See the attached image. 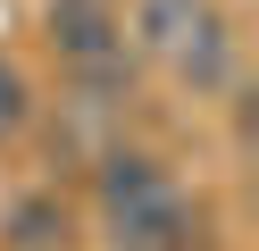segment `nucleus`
I'll use <instances>...</instances> for the list:
<instances>
[{
  "mask_svg": "<svg viewBox=\"0 0 259 251\" xmlns=\"http://www.w3.org/2000/svg\"><path fill=\"white\" fill-rule=\"evenodd\" d=\"M92 209H101L109 251H201L209 218L184 184L167 176V159L151 151H101L92 167Z\"/></svg>",
  "mask_w": 259,
  "mask_h": 251,
  "instance_id": "nucleus-1",
  "label": "nucleus"
},
{
  "mask_svg": "<svg viewBox=\"0 0 259 251\" xmlns=\"http://www.w3.org/2000/svg\"><path fill=\"white\" fill-rule=\"evenodd\" d=\"M42 33H51L59 67L75 76V100L117 109V92H125V9L117 0H42Z\"/></svg>",
  "mask_w": 259,
  "mask_h": 251,
  "instance_id": "nucleus-2",
  "label": "nucleus"
},
{
  "mask_svg": "<svg viewBox=\"0 0 259 251\" xmlns=\"http://www.w3.org/2000/svg\"><path fill=\"white\" fill-rule=\"evenodd\" d=\"M167 59H176V76H184V92H226V84H234V17L201 9L192 33L167 50Z\"/></svg>",
  "mask_w": 259,
  "mask_h": 251,
  "instance_id": "nucleus-3",
  "label": "nucleus"
},
{
  "mask_svg": "<svg viewBox=\"0 0 259 251\" xmlns=\"http://www.w3.org/2000/svg\"><path fill=\"white\" fill-rule=\"evenodd\" d=\"M67 234H75V218H67V201L51 184H34V193H17L0 209V243L9 251H67Z\"/></svg>",
  "mask_w": 259,
  "mask_h": 251,
  "instance_id": "nucleus-4",
  "label": "nucleus"
},
{
  "mask_svg": "<svg viewBox=\"0 0 259 251\" xmlns=\"http://www.w3.org/2000/svg\"><path fill=\"white\" fill-rule=\"evenodd\" d=\"M201 9H218V0H134V42L151 50V59H167V50L192 33Z\"/></svg>",
  "mask_w": 259,
  "mask_h": 251,
  "instance_id": "nucleus-5",
  "label": "nucleus"
},
{
  "mask_svg": "<svg viewBox=\"0 0 259 251\" xmlns=\"http://www.w3.org/2000/svg\"><path fill=\"white\" fill-rule=\"evenodd\" d=\"M25 117H34V92H25L17 59L0 50V142H17V134H25Z\"/></svg>",
  "mask_w": 259,
  "mask_h": 251,
  "instance_id": "nucleus-6",
  "label": "nucleus"
}]
</instances>
